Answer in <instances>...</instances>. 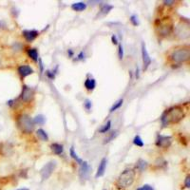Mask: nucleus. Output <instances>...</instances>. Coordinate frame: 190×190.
I'll use <instances>...</instances> for the list:
<instances>
[{"instance_id":"nucleus-12","label":"nucleus","mask_w":190,"mask_h":190,"mask_svg":"<svg viewBox=\"0 0 190 190\" xmlns=\"http://www.w3.org/2000/svg\"><path fill=\"white\" fill-rule=\"evenodd\" d=\"M90 166L88 164V162L83 161V163L80 165V168H79V175L81 179H87L90 175Z\"/></svg>"},{"instance_id":"nucleus-1","label":"nucleus","mask_w":190,"mask_h":190,"mask_svg":"<svg viewBox=\"0 0 190 190\" xmlns=\"http://www.w3.org/2000/svg\"><path fill=\"white\" fill-rule=\"evenodd\" d=\"M184 117V111L183 109L180 106H175L172 107L168 109H166L162 117H161V122H162V126L164 127H167L170 124H175L178 123L182 119H183Z\"/></svg>"},{"instance_id":"nucleus-10","label":"nucleus","mask_w":190,"mask_h":190,"mask_svg":"<svg viewBox=\"0 0 190 190\" xmlns=\"http://www.w3.org/2000/svg\"><path fill=\"white\" fill-rule=\"evenodd\" d=\"M142 58H143V65H144L143 70L146 71L151 64V58H150L149 53H147V49H146L145 42H142Z\"/></svg>"},{"instance_id":"nucleus-30","label":"nucleus","mask_w":190,"mask_h":190,"mask_svg":"<svg viewBox=\"0 0 190 190\" xmlns=\"http://www.w3.org/2000/svg\"><path fill=\"white\" fill-rule=\"evenodd\" d=\"M85 108H86V109L87 110H90L91 109V107H92V104H91V101L90 100H89V99H87L85 101Z\"/></svg>"},{"instance_id":"nucleus-14","label":"nucleus","mask_w":190,"mask_h":190,"mask_svg":"<svg viewBox=\"0 0 190 190\" xmlns=\"http://www.w3.org/2000/svg\"><path fill=\"white\" fill-rule=\"evenodd\" d=\"M107 159L106 158H103L99 164V166H98V169H97V172H96V175H95V178H100L102 177L104 174H105V171H106V168H107Z\"/></svg>"},{"instance_id":"nucleus-5","label":"nucleus","mask_w":190,"mask_h":190,"mask_svg":"<svg viewBox=\"0 0 190 190\" xmlns=\"http://www.w3.org/2000/svg\"><path fill=\"white\" fill-rule=\"evenodd\" d=\"M156 30L161 36H167L173 30V23L172 20L167 17V18L160 19L156 22Z\"/></svg>"},{"instance_id":"nucleus-33","label":"nucleus","mask_w":190,"mask_h":190,"mask_svg":"<svg viewBox=\"0 0 190 190\" xmlns=\"http://www.w3.org/2000/svg\"><path fill=\"white\" fill-rule=\"evenodd\" d=\"M184 186H185L186 188H189V187H190V176H189V175H187L186 178H185V180H184Z\"/></svg>"},{"instance_id":"nucleus-38","label":"nucleus","mask_w":190,"mask_h":190,"mask_svg":"<svg viewBox=\"0 0 190 190\" xmlns=\"http://www.w3.org/2000/svg\"><path fill=\"white\" fill-rule=\"evenodd\" d=\"M67 54H68V56H70V57H72V56H73V51H72V49H68V50H67Z\"/></svg>"},{"instance_id":"nucleus-7","label":"nucleus","mask_w":190,"mask_h":190,"mask_svg":"<svg viewBox=\"0 0 190 190\" xmlns=\"http://www.w3.org/2000/svg\"><path fill=\"white\" fill-rule=\"evenodd\" d=\"M56 167V163L51 161V162H49L47 163L43 167L42 169L40 170V175H41V179L42 181H45V180H48L51 174H53V172L54 171Z\"/></svg>"},{"instance_id":"nucleus-13","label":"nucleus","mask_w":190,"mask_h":190,"mask_svg":"<svg viewBox=\"0 0 190 190\" xmlns=\"http://www.w3.org/2000/svg\"><path fill=\"white\" fill-rule=\"evenodd\" d=\"M34 72V71L32 70V67H30L28 65H22L18 67V73L22 78H25L30 74H32Z\"/></svg>"},{"instance_id":"nucleus-24","label":"nucleus","mask_w":190,"mask_h":190,"mask_svg":"<svg viewBox=\"0 0 190 190\" xmlns=\"http://www.w3.org/2000/svg\"><path fill=\"white\" fill-rule=\"evenodd\" d=\"M110 127H111V121L109 120L108 122L99 129V132H100V133H107V132H109V130L110 129Z\"/></svg>"},{"instance_id":"nucleus-34","label":"nucleus","mask_w":190,"mask_h":190,"mask_svg":"<svg viewBox=\"0 0 190 190\" xmlns=\"http://www.w3.org/2000/svg\"><path fill=\"white\" fill-rule=\"evenodd\" d=\"M85 59V53L84 51H81V53L77 55V58H76V60H84Z\"/></svg>"},{"instance_id":"nucleus-29","label":"nucleus","mask_w":190,"mask_h":190,"mask_svg":"<svg viewBox=\"0 0 190 190\" xmlns=\"http://www.w3.org/2000/svg\"><path fill=\"white\" fill-rule=\"evenodd\" d=\"M130 22L134 25V26H138L139 25V20H138V16L136 14H132L130 16Z\"/></svg>"},{"instance_id":"nucleus-19","label":"nucleus","mask_w":190,"mask_h":190,"mask_svg":"<svg viewBox=\"0 0 190 190\" xmlns=\"http://www.w3.org/2000/svg\"><path fill=\"white\" fill-rule=\"evenodd\" d=\"M36 135L38 136V138L41 140V141H44V142H47L49 141V136H48V133L42 129V128H39L37 131H36Z\"/></svg>"},{"instance_id":"nucleus-9","label":"nucleus","mask_w":190,"mask_h":190,"mask_svg":"<svg viewBox=\"0 0 190 190\" xmlns=\"http://www.w3.org/2000/svg\"><path fill=\"white\" fill-rule=\"evenodd\" d=\"M172 143V137L171 136H164V135H158L156 140V146L158 147L162 148H167L170 146Z\"/></svg>"},{"instance_id":"nucleus-22","label":"nucleus","mask_w":190,"mask_h":190,"mask_svg":"<svg viewBox=\"0 0 190 190\" xmlns=\"http://www.w3.org/2000/svg\"><path fill=\"white\" fill-rule=\"evenodd\" d=\"M45 122H46V118H45V116L42 115V114L35 116V118L33 119V123H34V124H37V125H40V126L44 125Z\"/></svg>"},{"instance_id":"nucleus-11","label":"nucleus","mask_w":190,"mask_h":190,"mask_svg":"<svg viewBox=\"0 0 190 190\" xmlns=\"http://www.w3.org/2000/svg\"><path fill=\"white\" fill-rule=\"evenodd\" d=\"M22 34H23L25 40L30 43L37 38V36L39 35V32L35 30H25L22 31Z\"/></svg>"},{"instance_id":"nucleus-4","label":"nucleus","mask_w":190,"mask_h":190,"mask_svg":"<svg viewBox=\"0 0 190 190\" xmlns=\"http://www.w3.org/2000/svg\"><path fill=\"white\" fill-rule=\"evenodd\" d=\"M17 125L20 130L26 134H30L34 129L33 119H31L28 114H21L17 118Z\"/></svg>"},{"instance_id":"nucleus-25","label":"nucleus","mask_w":190,"mask_h":190,"mask_svg":"<svg viewBox=\"0 0 190 190\" xmlns=\"http://www.w3.org/2000/svg\"><path fill=\"white\" fill-rule=\"evenodd\" d=\"M133 144L137 146H139V147H143L144 146V141L142 140V138L139 136V135H136L134 137V139H133Z\"/></svg>"},{"instance_id":"nucleus-36","label":"nucleus","mask_w":190,"mask_h":190,"mask_svg":"<svg viewBox=\"0 0 190 190\" xmlns=\"http://www.w3.org/2000/svg\"><path fill=\"white\" fill-rule=\"evenodd\" d=\"M111 41L114 45H117L118 44V39H117V36L115 35V34H113V35L111 36Z\"/></svg>"},{"instance_id":"nucleus-28","label":"nucleus","mask_w":190,"mask_h":190,"mask_svg":"<svg viewBox=\"0 0 190 190\" xmlns=\"http://www.w3.org/2000/svg\"><path fill=\"white\" fill-rule=\"evenodd\" d=\"M118 56L120 60H122L124 58V48L122 44H120L118 47Z\"/></svg>"},{"instance_id":"nucleus-8","label":"nucleus","mask_w":190,"mask_h":190,"mask_svg":"<svg viewBox=\"0 0 190 190\" xmlns=\"http://www.w3.org/2000/svg\"><path fill=\"white\" fill-rule=\"evenodd\" d=\"M34 97V90L30 87L24 85L22 88V92H21V100L25 103L30 102Z\"/></svg>"},{"instance_id":"nucleus-26","label":"nucleus","mask_w":190,"mask_h":190,"mask_svg":"<svg viewBox=\"0 0 190 190\" xmlns=\"http://www.w3.org/2000/svg\"><path fill=\"white\" fill-rule=\"evenodd\" d=\"M123 103H124V100L123 99H120V100H118L116 103H114V105L111 107V109H110V112H114L115 110H117L118 109H120L121 107H122V105H123Z\"/></svg>"},{"instance_id":"nucleus-16","label":"nucleus","mask_w":190,"mask_h":190,"mask_svg":"<svg viewBox=\"0 0 190 190\" xmlns=\"http://www.w3.org/2000/svg\"><path fill=\"white\" fill-rule=\"evenodd\" d=\"M27 53H28L29 57H30L32 61H34V62H37V61H38V59H39V58H38V51H37L36 49H34V48L28 49Z\"/></svg>"},{"instance_id":"nucleus-6","label":"nucleus","mask_w":190,"mask_h":190,"mask_svg":"<svg viewBox=\"0 0 190 190\" xmlns=\"http://www.w3.org/2000/svg\"><path fill=\"white\" fill-rule=\"evenodd\" d=\"M175 34L180 39H187L190 36V28L188 22H180L175 27Z\"/></svg>"},{"instance_id":"nucleus-17","label":"nucleus","mask_w":190,"mask_h":190,"mask_svg":"<svg viewBox=\"0 0 190 190\" xmlns=\"http://www.w3.org/2000/svg\"><path fill=\"white\" fill-rule=\"evenodd\" d=\"M50 148L53 150V152L56 155H61L64 151V146L60 144H57V143H54L50 146Z\"/></svg>"},{"instance_id":"nucleus-40","label":"nucleus","mask_w":190,"mask_h":190,"mask_svg":"<svg viewBox=\"0 0 190 190\" xmlns=\"http://www.w3.org/2000/svg\"><path fill=\"white\" fill-rule=\"evenodd\" d=\"M136 78H139V67L136 68Z\"/></svg>"},{"instance_id":"nucleus-20","label":"nucleus","mask_w":190,"mask_h":190,"mask_svg":"<svg viewBox=\"0 0 190 190\" xmlns=\"http://www.w3.org/2000/svg\"><path fill=\"white\" fill-rule=\"evenodd\" d=\"M114 7L112 5H109V4H104L102 7H101V10H100V14L101 15H106L108 14Z\"/></svg>"},{"instance_id":"nucleus-42","label":"nucleus","mask_w":190,"mask_h":190,"mask_svg":"<svg viewBox=\"0 0 190 190\" xmlns=\"http://www.w3.org/2000/svg\"><path fill=\"white\" fill-rule=\"evenodd\" d=\"M0 146H1V145H0Z\"/></svg>"},{"instance_id":"nucleus-21","label":"nucleus","mask_w":190,"mask_h":190,"mask_svg":"<svg viewBox=\"0 0 190 190\" xmlns=\"http://www.w3.org/2000/svg\"><path fill=\"white\" fill-rule=\"evenodd\" d=\"M70 155H71V157H72L73 160H75V161L77 162V164H79V165L83 163V160H82L81 158H79V156L77 155V153L75 152L73 146H72L71 149H70Z\"/></svg>"},{"instance_id":"nucleus-2","label":"nucleus","mask_w":190,"mask_h":190,"mask_svg":"<svg viewBox=\"0 0 190 190\" xmlns=\"http://www.w3.org/2000/svg\"><path fill=\"white\" fill-rule=\"evenodd\" d=\"M190 57V49L188 46H183L177 48L172 51L170 55L171 61L175 64H182L183 62H186Z\"/></svg>"},{"instance_id":"nucleus-31","label":"nucleus","mask_w":190,"mask_h":190,"mask_svg":"<svg viewBox=\"0 0 190 190\" xmlns=\"http://www.w3.org/2000/svg\"><path fill=\"white\" fill-rule=\"evenodd\" d=\"M136 190H154V188L149 184H145V185H143V186H141L139 188H137Z\"/></svg>"},{"instance_id":"nucleus-27","label":"nucleus","mask_w":190,"mask_h":190,"mask_svg":"<svg viewBox=\"0 0 190 190\" xmlns=\"http://www.w3.org/2000/svg\"><path fill=\"white\" fill-rule=\"evenodd\" d=\"M118 135V131L117 130H115V131H112L111 133H109V137H107L106 139H105V144H108V143H109L110 141H112L114 138L116 137Z\"/></svg>"},{"instance_id":"nucleus-32","label":"nucleus","mask_w":190,"mask_h":190,"mask_svg":"<svg viewBox=\"0 0 190 190\" xmlns=\"http://www.w3.org/2000/svg\"><path fill=\"white\" fill-rule=\"evenodd\" d=\"M46 75H47L50 80H53V79L55 78V72H54L47 71V72H46Z\"/></svg>"},{"instance_id":"nucleus-23","label":"nucleus","mask_w":190,"mask_h":190,"mask_svg":"<svg viewBox=\"0 0 190 190\" xmlns=\"http://www.w3.org/2000/svg\"><path fill=\"white\" fill-rule=\"evenodd\" d=\"M147 165H148V164H147V162H146L145 160H143V159H140L139 161L137 162V168L139 169L140 171H144L146 167H147Z\"/></svg>"},{"instance_id":"nucleus-37","label":"nucleus","mask_w":190,"mask_h":190,"mask_svg":"<svg viewBox=\"0 0 190 190\" xmlns=\"http://www.w3.org/2000/svg\"><path fill=\"white\" fill-rule=\"evenodd\" d=\"M164 3H165V5H167V6H171V5L175 4V2L172 1V0H165V1H164Z\"/></svg>"},{"instance_id":"nucleus-35","label":"nucleus","mask_w":190,"mask_h":190,"mask_svg":"<svg viewBox=\"0 0 190 190\" xmlns=\"http://www.w3.org/2000/svg\"><path fill=\"white\" fill-rule=\"evenodd\" d=\"M38 62H39V67H40V73L42 74L44 72V65H43V62L41 59H38Z\"/></svg>"},{"instance_id":"nucleus-41","label":"nucleus","mask_w":190,"mask_h":190,"mask_svg":"<svg viewBox=\"0 0 190 190\" xmlns=\"http://www.w3.org/2000/svg\"><path fill=\"white\" fill-rule=\"evenodd\" d=\"M17 190H29L28 188H19V189H17Z\"/></svg>"},{"instance_id":"nucleus-18","label":"nucleus","mask_w":190,"mask_h":190,"mask_svg":"<svg viewBox=\"0 0 190 190\" xmlns=\"http://www.w3.org/2000/svg\"><path fill=\"white\" fill-rule=\"evenodd\" d=\"M72 9L75 12H82L87 9V4L84 2H76L72 5Z\"/></svg>"},{"instance_id":"nucleus-39","label":"nucleus","mask_w":190,"mask_h":190,"mask_svg":"<svg viewBox=\"0 0 190 190\" xmlns=\"http://www.w3.org/2000/svg\"><path fill=\"white\" fill-rule=\"evenodd\" d=\"M13 102H14V100H10V101H8V105H9L10 107H12Z\"/></svg>"},{"instance_id":"nucleus-15","label":"nucleus","mask_w":190,"mask_h":190,"mask_svg":"<svg viewBox=\"0 0 190 190\" xmlns=\"http://www.w3.org/2000/svg\"><path fill=\"white\" fill-rule=\"evenodd\" d=\"M84 86L85 88L87 89L88 90H93L96 87V81L94 78H88L85 80V83H84Z\"/></svg>"},{"instance_id":"nucleus-3","label":"nucleus","mask_w":190,"mask_h":190,"mask_svg":"<svg viewBox=\"0 0 190 190\" xmlns=\"http://www.w3.org/2000/svg\"><path fill=\"white\" fill-rule=\"evenodd\" d=\"M134 180H135V171L130 168L125 169L118 177L117 186L119 188L129 187L134 183Z\"/></svg>"}]
</instances>
